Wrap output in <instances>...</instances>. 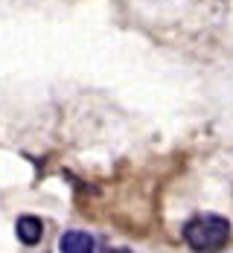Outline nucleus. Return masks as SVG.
<instances>
[{"mask_svg":"<svg viewBox=\"0 0 233 253\" xmlns=\"http://www.w3.org/2000/svg\"><path fill=\"white\" fill-rule=\"evenodd\" d=\"M184 239L195 253L222 251L231 239V221L222 215H195L184 224Z\"/></svg>","mask_w":233,"mask_h":253,"instance_id":"1","label":"nucleus"},{"mask_svg":"<svg viewBox=\"0 0 233 253\" xmlns=\"http://www.w3.org/2000/svg\"><path fill=\"white\" fill-rule=\"evenodd\" d=\"M58 251L61 253H96V242L88 233H82V230H67L58 239Z\"/></svg>","mask_w":233,"mask_h":253,"instance_id":"2","label":"nucleus"},{"mask_svg":"<svg viewBox=\"0 0 233 253\" xmlns=\"http://www.w3.org/2000/svg\"><path fill=\"white\" fill-rule=\"evenodd\" d=\"M18 239H21V245H38L41 242V236H44V224H41V218H35V215H21L18 218Z\"/></svg>","mask_w":233,"mask_h":253,"instance_id":"3","label":"nucleus"},{"mask_svg":"<svg viewBox=\"0 0 233 253\" xmlns=\"http://www.w3.org/2000/svg\"><path fill=\"white\" fill-rule=\"evenodd\" d=\"M108 253H114V251H108ZM117 253H129V251H117Z\"/></svg>","mask_w":233,"mask_h":253,"instance_id":"4","label":"nucleus"}]
</instances>
